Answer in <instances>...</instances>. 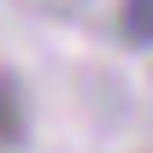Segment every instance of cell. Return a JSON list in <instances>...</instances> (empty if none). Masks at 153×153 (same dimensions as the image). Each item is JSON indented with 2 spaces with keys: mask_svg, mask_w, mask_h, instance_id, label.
Segmentation results:
<instances>
[{
  "mask_svg": "<svg viewBox=\"0 0 153 153\" xmlns=\"http://www.w3.org/2000/svg\"><path fill=\"white\" fill-rule=\"evenodd\" d=\"M118 36L130 47H153V0H124L118 6Z\"/></svg>",
  "mask_w": 153,
  "mask_h": 153,
  "instance_id": "cell-1",
  "label": "cell"
},
{
  "mask_svg": "<svg viewBox=\"0 0 153 153\" xmlns=\"http://www.w3.org/2000/svg\"><path fill=\"white\" fill-rule=\"evenodd\" d=\"M18 135H24V100L12 76H0V147H18Z\"/></svg>",
  "mask_w": 153,
  "mask_h": 153,
  "instance_id": "cell-2",
  "label": "cell"
}]
</instances>
